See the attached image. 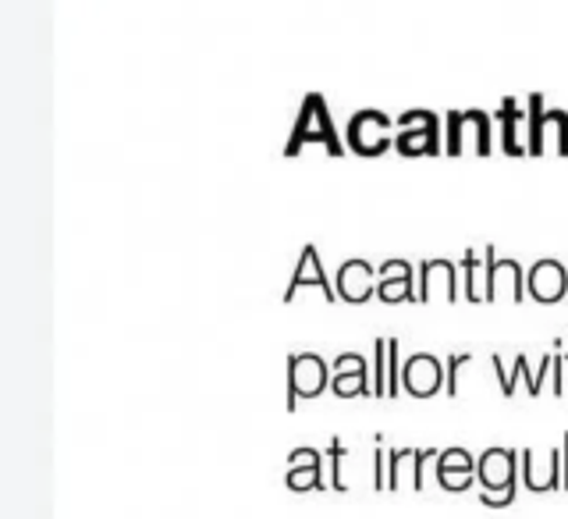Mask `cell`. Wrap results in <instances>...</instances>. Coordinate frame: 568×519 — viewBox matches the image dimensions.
Wrapping results in <instances>:
<instances>
[{
    "instance_id": "cell-1",
    "label": "cell",
    "mask_w": 568,
    "mask_h": 519,
    "mask_svg": "<svg viewBox=\"0 0 568 519\" xmlns=\"http://www.w3.org/2000/svg\"><path fill=\"white\" fill-rule=\"evenodd\" d=\"M518 452L515 448H504V445H491L480 452V463H477V477L483 495L480 501L491 509H504L515 501L518 491Z\"/></svg>"
},
{
    "instance_id": "cell-2",
    "label": "cell",
    "mask_w": 568,
    "mask_h": 519,
    "mask_svg": "<svg viewBox=\"0 0 568 519\" xmlns=\"http://www.w3.org/2000/svg\"><path fill=\"white\" fill-rule=\"evenodd\" d=\"M306 143H324L330 156H341L345 153L335 121H330L324 93H306V100H303V107H298L295 129H292V139H288V147H284V153L295 156Z\"/></svg>"
},
{
    "instance_id": "cell-3",
    "label": "cell",
    "mask_w": 568,
    "mask_h": 519,
    "mask_svg": "<svg viewBox=\"0 0 568 519\" xmlns=\"http://www.w3.org/2000/svg\"><path fill=\"white\" fill-rule=\"evenodd\" d=\"M394 150L405 156L416 153H440V118L426 107H408L398 118H394Z\"/></svg>"
},
{
    "instance_id": "cell-4",
    "label": "cell",
    "mask_w": 568,
    "mask_h": 519,
    "mask_svg": "<svg viewBox=\"0 0 568 519\" xmlns=\"http://www.w3.org/2000/svg\"><path fill=\"white\" fill-rule=\"evenodd\" d=\"M448 139H445V153L459 156L466 150V139L472 136V147L480 156L494 150V121L480 107H469V111H448Z\"/></svg>"
},
{
    "instance_id": "cell-5",
    "label": "cell",
    "mask_w": 568,
    "mask_h": 519,
    "mask_svg": "<svg viewBox=\"0 0 568 519\" xmlns=\"http://www.w3.org/2000/svg\"><path fill=\"white\" fill-rule=\"evenodd\" d=\"M391 129H394V118H387L384 111H376V107H362V111H356L349 118L345 143H349L362 156H376V153H384V150L394 147Z\"/></svg>"
},
{
    "instance_id": "cell-6",
    "label": "cell",
    "mask_w": 568,
    "mask_h": 519,
    "mask_svg": "<svg viewBox=\"0 0 568 519\" xmlns=\"http://www.w3.org/2000/svg\"><path fill=\"white\" fill-rule=\"evenodd\" d=\"M330 388V364L320 353H292L288 356V409L303 399H317Z\"/></svg>"
},
{
    "instance_id": "cell-7",
    "label": "cell",
    "mask_w": 568,
    "mask_h": 519,
    "mask_svg": "<svg viewBox=\"0 0 568 519\" xmlns=\"http://www.w3.org/2000/svg\"><path fill=\"white\" fill-rule=\"evenodd\" d=\"M402 388L416 399H430L445 388V364L434 353H416L402 367Z\"/></svg>"
},
{
    "instance_id": "cell-8",
    "label": "cell",
    "mask_w": 568,
    "mask_h": 519,
    "mask_svg": "<svg viewBox=\"0 0 568 519\" xmlns=\"http://www.w3.org/2000/svg\"><path fill=\"white\" fill-rule=\"evenodd\" d=\"M568 292V267L558 257H540L526 271V295L536 303H558Z\"/></svg>"
},
{
    "instance_id": "cell-9",
    "label": "cell",
    "mask_w": 568,
    "mask_h": 519,
    "mask_svg": "<svg viewBox=\"0 0 568 519\" xmlns=\"http://www.w3.org/2000/svg\"><path fill=\"white\" fill-rule=\"evenodd\" d=\"M309 285H317V289L327 295V303H338V289L327 281L324 260H320V249L313 246V242H306L303 253H298V267H295V274H292V285L284 289V303H292L295 292H298V289H309Z\"/></svg>"
},
{
    "instance_id": "cell-10",
    "label": "cell",
    "mask_w": 568,
    "mask_h": 519,
    "mask_svg": "<svg viewBox=\"0 0 568 519\" xmlns=\"http://www.w3.org/2000/svg\"><path fill=\"white\" fill-rule=\"evenodd\" d=\"M419 281L413 278V263L394 257L381 263V281H376V295L384 303H419Z\"/></svg>"
},
{
    "instance_id": "cell-11",
    "label": "cell",
    "mask_w": 568,
    "mask_h": 519,
    "mask_svg": "<svg viewBox=\"0 0 568 519\" xmlns=\"http://www.w3.org/2000/svg\"><path fill=\"white\" fill-rule=\"evenodd\" d=\"M330 391L335 396H373V381L367 377V356L362 353H341L335 364H330Z\"/></svg>"
},
{
    "instance_id": "cell-12",
    "label": "cell",
    "mask_w": 568,
    "mask_h": 519,
    "mask_svg": "<svg viewBox=\"0 0 568 519\" xmlns=\"http://www.w3.org/2000/svg\"><path fill=\"white\" fill-rule=\"evenodd\" d=\"M324 459H327V455L317 452L313 445L292 448L288 452V474H284V484H288L292 491H306V487H327Z\"/></svg>"
},
{
    "instance_id": "cell-13",
    "label": "cell",
    "mask_w": 568,
    "mask_h": 519,
    "mask_svg": "<svg viewBox=\"0 0 568 519\" xmlns=\"http://www.w3.org/2000/svg\"><path fill=\"white\" fill-rule=\"evenodd\" d=\"M376 271L367 257H349L338 267V295L345 303H362V299L376 295Z\"/></svg>"
},
{
    "instance_id": "cell-14",
    "label": "cell",
    "mask_w": 568,
    "mask_h": 519,
    "mask_svg": "<svg viewBox=\"0 0 568 519\" xmlns=\"http://www.w3.org/2000/svg\"><path fill=\"white\" fill-rule=\"evenodd\" d=\"M472 480H477V459H472L469 448L455 445L437 455V484L445 491H466Z\"/></svg>"
},
{
    "instance_id": "cell-15",
    "label": "cell",
    "mask_w": 568,
    "mask_h": 519,
    "mask_svg": "<svg viewBox=\"0 0 568 519\" xmlns=\"http://www.w3.org/2000/svg\"><path fill=\"white\" fill-rule=\"evenodd\" d=\"M498 125H501V150L509 153V156H518V153H526V143H523V136H518V125L526 121V115L518 111V100L515 97H504L498 104Z\"/></svg>"
},
{
    "instance_id": "cell-16",
    "label": "cell",
    "mask_w": 568,
    "mask_h": 519,
    "mask_svg": "<svg viewBox=\"0 0 568 519\" xmlns=\"http://www.w3.org/2000/svg\"><path fill=\"white\" fill-rule=\"evenodd\" d=\"M544 97L540 93H533L526 100V153L540 156L544 153Z\"/></svg>"
},
{
    "instance_id": "cell-17",
    "label": "cell",
    "mask_w": 568,
    "mask_h": 519,
    "mask_svg": "<svg viewBox=\"0 0 568 519\" xmlns=\"http://www.w3.org/2000/svg\"><path fill=\"white\" fill-rule=\"evenodd\" d=\"M555 143L561 156H568V111L561 107H547L544 111V147Z\"/></svg>"
},
{
    "instance_id": "cell-18",
    "label": "cell",
    "mask_w": 568,
    "mask_h": 519,
    "mask_svg": "<svg viewBox=\"0 0 568 519\" xmlns=\"http://www.w3.org/2000/svg\"><path fill=\"white\" fill-rule=\"evenodd\" d=\"M462 295L469 303H480L483 292H480V253L477 249H466L462 253Z\"/></svg>"
},
{
    "instance_id": "cell-19",
    "label": "cell",
    "mask_w": 568,
    "mask_h": 519,
    "mask_svg": "<svg viewBox=\"0 0 568 519\" xmlns=\"http://www.w3.org/2000/svg\"><path fill=\"white\" fill-rule=\"evenodd\" d=\"M402 342L387 338V399H398L402 391Z\"/></svg>"
},
{
    "instance_id": "cell-20",
    "label": "cell",
    "mask_w": 568,
    "mask_h": 519,
    "mask_svg": "<svg viewBox=\"0 0 568 519\" xmlns=\"http://www.w3.org/2000/svg\"><path fill=\"white\" fill-rule=\"evenodd\" d=\"M373 396L387 399V338H376L373 345Z\"/></svg>"
},
{
    "instance_id": "cell-21",
    "label": "cell",
    "mask_w": 568,
    "mask_h": 519,
    "mask_svg": "<svg viewBox=\"0 0 568 519\" xmlns=\"http://www.w3.org/2000/svg\"><path fill=\"white\" fill-rule=\"evenodd\" d=\"M345 452H349V448H345V442H341V437H330V442H327V466H330V480H327V487H335V491H345V487H349V484H345V477H341V463H345Z\"/></svg>"
},
{
    "instance_id": "cell-22",
    "label": "cell",
    "mask_w": 568,
    "mask_h": 519,
    "mask_svg": "<svg viewBox=\"0 0 568 519\" xmlns=\"http://www.w3.org/2000/svg\"><path fill=\"white\" fill-rule=\"evenodd\" d=\"M472 359V353H451L448 364H445V391L455 399L459 396V367H466Z\"/></svg>"
},
{
    "instance_id": "cell-23",
    "label": "cell",
    "mask_w": 568,
    "mask_h": 519,
    "mask_svg": "<svg viewBox=\"0 0 568 519\" xmlns=\"http://www.w3.org/2000/svg\"><path fill=\"white\" fill-rule=\"evenodd\" d=\"M402 463H405V448H391L387 452V487L391 491L402 487Z\"/></svg>"
},
{
    "instance_id": "cell-24",
    "label": "cell",
    "mask_w": 568,
    "mask_h": 519,
    "mask_svg": "<svg viewBox=\"0 0 568 519\" xmlns=\"http://www.w3.org/2000/svg\"><path fill=\"white\" fill-rule=\"evenodd\" d=\"M376 466H373V487L376 491H384L387 487V452L381 448V437H376V459H373Z\"/></svg>"
},
{
    "instance_id": "cell-25",
    "label": "cell",
    "mask_w": 568,
    "mask_h": 519,
    "mask_svg": "<svg viewBox=\"0 0 568 519\" xmlns=\"http://www.w3.org/2000/svg\"><path fill=\"white\" fill-rule=\"evenodd\" d=\"M430 455H440V452L437 448H416L413 452V487H416V491H423V466H426Z\"/></svg>"
},
{
    "instance_id": "cell-26",
    "label": "cell",
    "mask_w": 568,
    "mask_h": 519,
    "mask_svg": "<svg viewBox=\"0 0 568 519\" xmlns=\"http://www.w3.org/2000/svg\"><path fill=\"white\" fill-rule=\"evenodd\" d=\"M561 338H555V370H550V374H555V396H561V391H565V356H561Z\"/></svg>"
},
{
    "instance_id": "cell-27",
    "label": "cell",
    "mask_w": 568,
    "mask_h": 519,
    "mask_svg": "<svg viewBox=\"0 0 568 519\" xmlns=\"http://www.w3.org/2000/svg\"><path fill=\"white\" fill-rule=\"evenodd\" d=\"M561 469H565V477H561V487L568 491V431H565V445H561Z\"/></svg>"
}]
</instances>
